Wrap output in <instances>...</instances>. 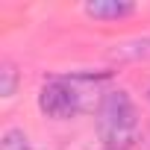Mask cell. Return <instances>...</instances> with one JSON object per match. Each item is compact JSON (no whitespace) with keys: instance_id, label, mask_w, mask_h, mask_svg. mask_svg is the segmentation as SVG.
Returning a JSON list of instances; mask_svg holds the SVG:
<instances>
[{"instance_id":"obj_4","label":"cell","mask_w":150,"mask_h":150,"mask_svg":"<svg viewBox=\"0 0 150 150\" xmlns=\"http://www.w3.org/2000/svg\"><path fill=\"white\" fill-rule=\"evenodd\" d=\"M112 59L118 62H135V59H150V38H138L129 44H121L112 50Z\"/></svg>"},{"instance_id":"obj_2","label":"cell","mask_w":150,"mask_h":150,"mask_svg":"<svg viewBox=\"0 0 150 150\" xmlns=\"http://www.w3.org/2000/svg\"><path fill=\"white\" fill-rule=\"evenodd\" d=\"M80 91L74 86L71 77H56V80H47L38 91V109L53 118V121H68L80 112Z\"/></svg>"},{"instance_id":"obj_6","label":"cell","mask_w":150,"mask_h":150,"mask_svg":"<svg viewBox=\"0 0 150 150\" xmlns=\"http://www.w3.org/2000/svg\"><path fill=\"white\" fill-rule=\"evenodd\" d=\"M0 77H3V86H0V94L9 97L15 91V68L12 65H3V71H0Z\"/></svg>"},{"instance_id":"obj_7","label":"cell","mask_w":150,"mask_h":150,"mask_svg":"<svg viewBox=\"0 0 150 150\" xmlns=\"http://www.w3.org/2000/svg\"><path fill=\"white\" fill-rule=\"evenodd\" d=\"M147 97H150V91H147Z\"/></svg>"},{"instance_id":"obj_3","label":"cell","mask_w":150,"mask_h":150,"mask_svg":"<svg viewBox=\"0 0 150 150\" xmlns=\"http://www.w3.org/2000/svg\"><path fill=\"white\" fill-rule=\"evenodd\" d=\"M135 12V3H127V0H94V3H86V15L97 18V21H118Z\"/></svg>"},{"instance_id":"obj_5","label":"cell","mask_w":150,"mask_h":150,"mask_svg":"<svg viewBox=\"0 0 150 150\" xmlns=\"http://www.w3.org/2000/svg\"><path fill=\"white\" fill-rule=\"evenodd\" d=\"M3 150H33V147H30V141L21 129H9L3 135Z\"/></svg>"},{"instance_id":"obj_1","label":"cell","mask_w":150,"mask_h":150,"mask_svg":"<svg viewBox=\"0 0 150 150\" xmlns=\"http://www.w3.org/2000/svg\"><path fill=\"white\" fill-rule=\"evenodd\" d=\"M97 129L106 150H129L138 141V115L127 91H109L100 100Z\"/></svg>"}]
</instances>
